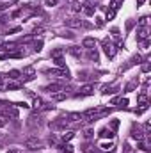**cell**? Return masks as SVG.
<instances>
[{"instance_id": "1", "label": "cell", "mask_w": 151, "mask_h": 153, "mask_svg": "<svg viewBox=\"0 0 151 153\" xmlns=\"http://www.w3.org/2000/svg\"><path fill=\"white\" fill-rule=\"evenodd\" d=\"M103 52H105V55H107L109 59H112V57L116 55V48H114V45H112L109 39L103 41Z\"/></svg>"}, {"instance_id": "2", "label": "cell", "mask_w": 151, "mask_h": 153, "mask_svg": "<svg viewBox=\"0 0 151 153\" xmlns=\"http://www.w3.org/2000/svg\"><path fill=\"white\" fill-rule=\"evenodd\" d=\"M25 148H29V149H39L41 148V141L39 139H36V137H29V139H25Z\"/></svg>"}, {"instance_id": "3", "label": "cell", "mask_w": 151, "mask_h": 153, "mask_svg": "<svg viewBox=\"0 0 151 153\" xmlns=\"http://www.w3.org/2000/svg\"><path fill=\"white\" fill-rule=\"evenodd\" d=\"M66 27H71V29H80V27H85V23L78 18H69L66 20Z\"/></svg>"}, {"instance_id": "4", "label": "cell", "mask_w": 151, "mask_h": 153, "mask_svg": "<svg viewBox=\"0 0 151 153\" xmlns=\"http://www.w3.org/2000/svg\"><path fill=\"white\" fill-rule=\"evenodd\" d=\"M92 91H94V85L87 84V85L80 87V94H77V96H87V94H92Z\"/></svg>"}, {"instance_id": "5", "label": "cell", "mask_w": 151, "mask_h": 153, "mask_svg": "<svg viewBox=\"0 0 151 153\" xmlns=\"http://www.w3.org/2000/svg\"><path fill=\"white\" fill-rule=\"evenodd\" d=\"M94 9H96V7H94L92 4H89V2H85V4L82 6V11H84L87 16H92V14H94Z\"/></svg>"}, {"instance_id": "6", "label": "cell", "mask_w": 151, "mask_h": 153, "mask_svg": "<svg viewBox=\"0 0 151 153\" xmlns=\"http://www.w3.org/2000/svg\"><path fill=\"white\" fill-rule=\"evenodd\" d=\"M82 46H85V48H89V50H92V48L96 46V41H94L92 37H85V39L82 41Z\"/></svg>"}, {"instance_id": "7", "label": "cell", "mask_w": 151, "mask_h": 153, "mask_svg": "<svg viewBox=\"0 0 151 153\" xmlns=\"http://www.w3.org/2000/svg\"><path fill=\"white\" fill-rule=\"evenodd\" d=\"M23 75H25V80H32L34 78V75H36V71H34V68H25L23 70Z\"/></svg>"}, {"instance_id": "8", "label": "cell", "mask_w": 151, "mask_h": 153, "mask_svg": "<svg viewBox=\"0 0 151 153\" xmlns=\"http://www.w3.org/2000/svg\"><path fill=\"white\" fill-rule=\"evenodd\" d=\"M44 89H46L48 93H59V91H62L61 84H50V85H46Z\"/></svg>"}, {"instance_id": "9", "label": "cell", "mask_w": 151, "mask_h": 153, "mask_svg": "<svg viewBox=\"0 0 151 153\" xmlns=\"http://www.w3.org/2000/svg\"><path fill=\"white\" fill-rule=\"evenodd\" d=\"M0 50H4V52H13V50H16V45L14 43H4V45H0Z\"/></svg>"}, {"instance_id": "10", "label": "cell", "mask_w": 151, "mask_h": 153, "mask_svg": "<svg viewBox=\"0 0 151 153\" xmlns=\"http://www.w3.org/2000/svg\"><path fill=\"white\" fill-rule=\"evenodd\" d=\"M66 98H68L66 93H54V94H52V100H54V101H62V100H66Z\"/></svg>"}, {"instance_id": "11", "label": "cell", "mask_w": 151, "mask_h": 153, "mask_svg": "<svg viewBox=\"0 0 151 153\" xmlns=\"http://www.w3.org/2000/svg\"><path fill=\"white\" fill-rule=\"evenodd\" d=\"M20 75H21V71H18V70H13V71H9V73H7V77H9L11 80H16V78H20Z\"/></svg>"}, {"instance_id": "12", "label": "cell", "mask_w": 151, "mask_h": 153, "mask_svg": "<svg viewBox=\"0 0 151 153\" xmlns=\"http://www.w3.org/2000/svg\"><path fill=\"white\" fill-rule=\"evenodd\" d=\"M68 119H69V123H71V121H82V114L73 112V114H69V116H68Z\"/></svg>"}, {"instance_id": "13", "label": "cell", "mask_w": 151, "mask_h": 153, "mask_svg": "<svg viewBox=\"0 0 151 153\" xmlns=\"http://www.w3.org/2000/svg\"><path fill=\"white\" fill-rule=\"evenodd\" d=\"M99 137H110V139H112V137H114V134H112L110 130H107V128H103L102 132H99Z\"/></svg>"}, {"instance_id": "14", "label": "cell", "mask_w": 151, "mask_h": 153, "mask_svg": "<svg viewBox=\"0 0 151 153\" xmlns=\"http://www.w3.org/2000/svg\"><path fill=\"white\" fill-rule=\"evenodd\" d=\"M87 55H89V59H92L94 62L98 61V52H96V50H89V54H87Z\"/></svg>"}, {"instance_id": "15", "label": "cell", "mask_w": 151, "mask_h": 153, "mask_svg": "<svg viewBox=\"0 0 151 153\" xmlns=\"http://www.w3.org/2000/svg\"><path fill=\"white\" fill-rule=\"evenodd\" d=\"M69 52H71V55H75V57H80V50H78V46H71V50H69Z\"/></svg>"}, {"instance_id": "16", "label": "cell", "mask_w": 151, "mask_h": 153, "mask_svg": "<svg viewBox=\"0 0 151 153\" xmlns=\"http://www.w3.org/2000/svg\"><path fill=\"white\" fill-rule=\"evenodd\" d=\"M116 11H117V9H114V7H110V11H107V20H112V18L116 16Z\"/></svg>"}, {"instance_id": "17", "label": "cell", "mask_w": 151, "mask_h": 153, "mask_svg": "<svg viewBox=\"0 0 151 153\" xmlns=\"http://www.w3.org/2000/svg\"><path fill=\"white\" fill-rule=\"evenodd\" d=\"M146 37H147V30L142 27V29L139 30V39H146Z\"/></svg>"}, {"instance_id": "18", "label": "cell", "mask_w": 151, "mask_h": 153, "mask_svg": "<svg viewBox=\"0 0 151 153\" xmlns=\"http://www.w3.org/2000/svg\"><path fill=\"white\" fill-rule=\"evenodd\" d=\"M41 105H43L41 98H36V100H34V105H32V107H34V109H41Z\"/></svg>"}, {"instance_id": "19", "label": "cell", "mask_w": 151, "mask_h": 153, "mask_svg": "<svg viewBox=\"0 0 151 153\" xmlns=\"http://www.w3.org/2000/svg\"><path fill=\"white\" fill-rule=\"evenodd\" d=\"M4 125H7V116L0 114V126H4Z\"/></svg>"}, {"instance_id": "20", "label": "cell", "mask_w": 151, "mask_h": 153, "mask_svg": "<svg viewBox=\"0 0 151 153\" xmlns=\"http://www.w3.org/2000/svg\"><path fill=\"white\" fill-rule=\"evenodd\" d=\"M73 135H75V134H73V132H68V134H64V135H62V141H64V142H66V141H69V139H71V137H73Z\"/></svg>"}, {"instance_id": "21", "label": "cell", "mask_w": 151, "mask_h": 153, "mask_svg": "<svg viewBox=\"0 0 151 153\" xmlns=\"http://www.w3.org/2000/svg\"><path fill=\"white\" fill-rule=\"evenodd\" d=\"M146 23H147V16H142V18L139 20V25H140V27H146Z\"/></svg>"}, {"instance_id": "22", "label": "cell", "mask_w": 151, "mask_h": 153, "mask_svg": "<svg viewBox=\"0 0 151 153\" xmlns=\"http://www.w3.org/2000/svg\"><path fill=\"white\" fill-rule=\"evenodd\" d=\"M62 149H64V151H68V153H73V146H71V144H66V146H62Z\"/></svg>"}, {"instance_id": "23", "label": "cell", "mask_w": 151, "mask_h": 153, "mask_svg": "<svg viewBox=\"0 0 151 153\" xmlns=\"http://www.w3.org/2000/svg\"><path fill=\"white\" fill-rule=\"evenodd\" d=\"M80 9H82V6H78V4H73L71 6V11H75V13H78Z\"/></svg>"}, {"instance_id": "24", "label": "cell", "mask_w": 151, "mask_h": 153, "mask_svg": "<svg viewBox=\"0 0 151 153\" xmlns=\"http://www.w3.org/2000/svg\"><path fill=\"white\" fill-rule=\"evenodd\" d=\"M59 2V0H46V6H50V7H52V6H55Z\"/></svg>"}, {"instance_id": "25", "label": "cell", "mask_w": 151, "mask_h": 153, "mask_svg": "<svg viewBox=\"0 0 151 153\" xmlns=\"http://www.w3.org/2000/svg\"><path fill=\"white\" fill-rule=\"evenodd\" d=\"M7 6H9L7 2H0V11H4V9H7Z\"/></svg>"}, {"instance_id": "26", "label": "cell", "mask_w": 151, "mask_h": 153, "mask_svg": "<svg viewBox=\"0 0 151 153\" xmlns=\"http://www.w3.org/2000/svg\"><path fill=\"white\" fill-rule=\"evenodd\" d=\"M102 148H103V149H112L114 144H102Z\"/></svg>"}, {"instance_id": "27", "label": "cell", "mask_w": 151, "mask_h": 153, "mask_svg": "<svg viewBox=\"0 0 151 153\" xmlns=\"http://www.w3.org/2000/svg\"><path fill=\"white\" fill-rule=\"evenodd\" d=\"M96 25H98V27H102V25H103V22H102V18H96Z\"/></svg>"}, {"instance_id": "28", "label": "cell", "mask_w": 151, "mask_h": 153, "mask_svg": "<svg viewBox=\"0 0 151 153\" xmlns=\"http://www.w3.org/2000/svg\"><path fill=\"white\" fill-rule=\"evenodd\" d=\"M142 71H144V73L149 71V64H144V66H142Z\"/></svg>"}, {"instance_id": "29", "label": "cell", "mask_w": 151, "mask_h": 153, "mask_svg": "<svg viewBox=\"0 0 151 153\" xmlns=\"http://www.w3.org/2000/svg\"><path fill=\"white\" fill-rule=\"evenodd\" d=\"M117 125H119V121H117V119H114V121H112V128H117Z\"/></svg>"}, {"instance_id": "30", "label": "cell", "mask_w": 151, "mask_h": 153, "mask_svg": "<svg viewBox=\"0 0 151 153\" xmlns=\"http://www.w3.org/2000/svg\"><path fill=\"white\" fill-rule=\"evenodd\" d=\"M84 135H85V137H91V135H92V130H85V134H84Z\"/></svg>"}, {"instance_id": "31", "label": "cell", "mask_w": 151, "mask_h": 153, "mask_svg": "<svg viewBox=\"0 0 151 153\" xmlns=\"http://www.w3.org/2000/svg\"><path fill=\"white\" fill-rule=\"evenodd\" d=\"M144 2H146V0H137V6H142Z\"/></svg>"}, {"instance_id": "32", "label": "cell", "mask_w": 151, "mask_h": 153, "mask_svg": "<svg viewBox=\"0 0 151 153\" xmlns=\"http://www.w3.org/2000/svg\"><path fill=\"white\" fill-rule=\"evenodd\" d=\"M11 2H13V4H14V2H18V0H11Z\"/></svg>"}]
</instances>
